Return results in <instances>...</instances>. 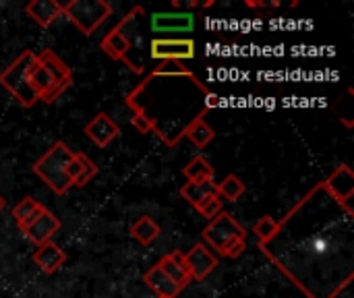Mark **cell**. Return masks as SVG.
<instances>
[{
  "mask_svg": "<svg viewBox=\"0 0 354 298\" xmlns=\"http://www.w3.org/2000/svg\"><path fill=\"white\" fill-rule=\"evenodd\" d=\"M158 298H162V297H158Z\"/></svg>",
  "mask_w": 354,
  "mask_h": 298,
  "instance_id": "1f68e13d",
  "label": "cell"
},
{
  "mask_svg": "<svg viewBox=\"0 0 354 298\" xmlns=\"http://www.w3.org/2000/svg\"><path fill=\"white\" fill-rule=\"evenodd\" d=\"M245 251H247V239H232L220 249V255L228 259H239Z\"/></svg>",
  "mask_w": 354,
  "mask_h": 298,
  "instance_id": "4316f807",
  "label": "cell"
},
{
  "mask_svg": "<svg viewBox=\"0 0 354 298\" xmlns=\"http://www.w3.org/2000/svg\"><path fill=\"white\" fill-rule=\"evenodd\" d=\"M158 268L172 280L176 282L183 290L185 286H189L193 280L189 276V268H187V261H185V253L183 251H172V253H166L160 261H158Z\"/></svg>",
  "mask_w": 354,
  "mask_h": 298,
  "instance_id": "5bb4252c",
  "label": "cell"
},
{
  "mask_svg": "<svg viewBox=\"0 0 354 298\" xmlns=\"http://www.w3.org/2000/svg\"><path fill=\"white\" fill-rule=\"evenodd\" d=\"M143 282H145V286H147L149 290H153L158 297L162 298H176L183 292V288H180L176 282H172V280L158 268V263L151 266V268L145 272Z\"/></svg>",
  "mask_w": 354,
  "mask_h": 298,
  "instance_id": "2e32d148",
  "label": "cell"
},
{
  "mask_svg": "<svg viewBox=\"0 0 354 298\" xmlns=\"http://www.w3.org/2000/svg\"><path fill=\"white\" fill-rule=\"evenodd\" d=\"M156 75H168V77H172V75H183V77H191L197 85H199V81L195 79V75L189 71V68H185L180 62H174V60H168V62H164L162 66H158L153 73H151V77H156ZM201 87V85H199ZM205 89V87H203Z\"/></svg>",
  "mask_w": 354,
  "mask_h": 298,
  "instance_id": "cb8c5ba5",
  "label": "cell"
},
{
  "mask_svg": "<svg viewBox=\"0 0 354 298\" xmlns=\"http://www.w3.org/2000/svg\"><path fill=\"white\" fill-rule=\"evenodd\" d=\"M180 137H189V141H193L199 149H205V147L216 139V131H214L201 116H197V118L180 133Z\"/></svg>",
  "mask_w": 354,
  "mask_h": 298,
  "instance_id": "ac0fdd59",
  "label": "cell"
},
{
  "mask_svg": "<svg viewBox=\"0 0 354 298\" xmlns=\"http://www.w3.org/2000/svg\"><path fill=\"white\" fill-rule=\"evenodd\" d=\"M195 27L193 12H153L151 29L156 33H189Z\"/></svg>",
  "mask_w": 354,
  "mask_h": 298,
  "instance_id": "7c38bea8",
  "label": "cell"
},
{
  "mask_svg": "<svg viewBox=\"0 0 354 298\" xmlns=\"http://www.w3.org/2000/svg\"><path fill=\"white\" fill-rule=\"evenodd\" d=\"M60 220L50 212V209H44L25 230H23V234H25V239L29 241V243H33L35 247H41V245H46V243H52V236L60 230Z\"/></svg>",
  "mask_w": 354,
  "mask_h": 298,
  "instance_id": "8fae6325",
  "label": "cell"
},
{
  "mask_svg": "<svg viewBox=\"0 0 354 298\" xmlns=\"http://www.w3.org/2000/svg\"><path fill=\"white\" fill-rule=\"evenodd\" d=\"M62 15L83 35H93L95 29L112 17V4L106 0H71L62 4Z\"/></svg>",
  "mask_w": 354,
  "mask_h": 298,
  "instance_id": "277c9868",
  "label": "cell"
},
{
  "mask_svg": "<svg viewBox=\"0 0 354 298\" xmlns=\"http://www.w3.org/2000/svg\"><path fill=\"white\" fill-rule=\"evenodd\" d=\"M97 172H100V168L95 166V162L93 160H89L85 153H83V170H81V174H79V178L73 183V187H85L87 183H91L95 176H97Z\"/></svg>",
  "mask_w": 354,
  "mask_h": 298,
  "instance_id": "484cf974",
  "label": "cell"
},
{
  "mask_svg": "<svg viewBox=\"0 0 354 298\" xmlns=\"http://www.w3.org/2000/svg\"><path fill=\"white\" fill-rule=\"evenodd\" d=\"M185 261L189 268V276L193 282H203L216 268H218V257L203 245V243H195L189 253H185Z\"/></svg>",
  "mask_w": 354,
  "mask_h": 298,
  "instance_id": "ba28073f",
  "label": "cell"
},
{
  "mask_svg": "<svg viewBox=\"0 0 354 298\" xmlns=\"http://www.w3.org/2000/svg\"><path fill=\"white\" fill-rule=\"evenodd\" d=\"M149 54L151 58L156 60H174V62H180V60H191L195 58V41L189 39V37H183V39H168V37H156L151 39L149 44Z\"/></svg>",
  "mask_w": 354,
  "mask_h": 298,
  "instance_id": "52a82bcc",
  "label": "cell"
},
{
  "mask_svg": "<svg viewBox=\"0 0 354 298\" xmlns=\"http://www.w3.org/2000/svg\"><path fill=\"white\" fill-rule=\"evenodd\" d=\"M27 17H31L39 27H50L58 17H62V4L56 0H31L25 6Z\"/></svg>",
  "mask_w": 354,
  "mask_h": 298,
  "instance_id": "9a60e30c",
  "label": "cell"
},
{
  "mask_svg": "<svg viewBox=\"0 0 354 298\" xmlns=\"http://www.w3.org/2000/svg\"><path fill=\"white\" fill-rule=\"evenodd\" d=\"M245 191H247V185L236 174H228L222 183H216V195L230 203L239 201L245 195Z\"/></svg>",
  "mask_w": 354,
  "mask_h": 298,
  "instance_id": "7402d4cb",
  "label": "cell"
},
{
  "mask_svg": "<svg viewBox=\"0 0 354 298\" xmlns=\"http://www.w3.org/2000/svg\"><path fill=\"white\" fill-rule=\"evenodd\" d=\"M220 104V97L216 93H207V108H216Z\"/></svg>",
  "mask_w": 354,
  "mask_h": 298,
  "instance_id": "f546056e",
  "label": "cell"
},
{
  "mask_svg": "<svg viewBox=\"0 0 354 298\" xmlns=\"http://www.w3.org/2000/svg\"><path fill=\"white\" fill-rule=\"evenodd\" d=\"M143 12V8L141 6H137V8H133L104 39H102V50L110 56V58H114V60H124V64L127 66H131V71H135V73H141L131 60H129V56H127V52L131 50V41H133V33H137V15H141Z\"/></svg>",
  "mask_w": 354,
  "mask_h": 298,
  "instance_id": "5b68a950",
  "label": "cell"
},
{
  "mask_svg": "<svg viewBox=\"0 0 354 298\" xmlns=\"http://www.w3.org/2000/svg\"><path fill=\"white\" fill-rule=\"evenodd\" d=\"M160 234H162L160 224H156L149 216H141V218L131 226V236H133L139 245H143V247H149Z\"/></svg>",
  "mask_w": 354,
  "mask_h": 298,
  "instance_id": "ffe728a7",
  "label": "cell"
},
{
  "mask_svg": "<svg viewBox=\"0 0 354 298\" xmlns=\"http://www.w3.org/2000/svg\"><path fill=\"white\" fill-rule=\"evenodd\" d=\"M131 122H133V127H135L139 133H143V135L156 129V122H153L147 114H143V112H135V116L131 118Z\"/></svg>",
  "mask_w": 354,
  "mask_h": 298,
  "instance_id": "83f0119b",
  "label": "cell"
},
{
  "mask_svg": "<svg viewBox=\"0 0 354 298\" xmlns=\"http://www.w3.org/2000/svg\"><path fill=\"white\" fill-rule=\"evenodd\" d=\"M83 133L87 135V139H91L100 149H106L118 135H120V127L112 120V116H108L106 112H97L83 129Z\"/></svg>",
  "mask_w": 354,
  "mask_h": 298,
  "instance_id": "9c48e42d",
  "label": "cell"
},
{
  "mask_svg": "<svg viewBox=\"0 0 354 298\" xmlns=\"http://www.w3.org/2000/svg\"><path fill=\"white\" fill-rule=\"evenodd\" d=\"M280 222L278 220H274L272 216H263L255 226H253V232H255V236L259 239V245L263 247L266 243H270V241H274L276 239V234L280 232Z\"/></svg>",
  "mask_w": 354,
  "mask_h": 298,
  "instance_id": "603a6c76",
  "label": "cell"
},
{
  "mask_svg": "<svg viewBox=\"0 0 354 298\" xmlns=\"http://www.w3.org/2000/svg\"><path fill=\"white\" fill-rule=\"evenodd\" d=\"M66 259L68 257H66L64 249H60L56 243H46V245L37 247L33 253V263L48 276L56 274L66 263Z\"/></svg>",
  "mask_w": 354,
  "mask_h": 298,
  "instance_id": "4fadbf2b",
  "label": "cell"
},
{
  "mask_svg": "<svg viewBox=\"0 0 354 298\" xmlns=\"http://www.w3.org/2000/svg\"><path fill=\"white\" fill-rule=\"evenodd\" d=\"M29 81L37 97L46 104H52L71 87L73 73L64 64V60L58 58L52 50H44L35 54V60L29 71Z\"/></svg>",
  "mask_w": 354,
  "mask_h": 298,
  "instance_id": "6da1fadb",
  "label": "cell"
},
{
  "mask_svg": "<svg viewBox=\"0 0 354 298\" xmlns=\"http://www.w3.org/2000/svg\"><path fill=\"white\" fill-rule=\"evenodd\" d=\"M81 170H83V153H75L73 160H71L68 166H66V178H68L71 187H73V183L79 178Z\"/></svg>",
  "mask_w": 354,
  "mask_h": 298,
  "instance_id": "f1b7e54d",
  "label": "cell"
},
{
  "mask_svg": "<svg viewBox=\"0 0 354 298\" xmlns=\"http://www.w3.org/2000/svg\"><path fill=\"white\" fill-rule=\"evenodd\" d=\"M183 174L187 176L189 183H199V180H214L216 178V170L214 166L203 158V156H195L185 168Z\"/></svg>",
  "mask_w": 354,
  "mask_h": 298,
  "instance_id": "44dd1931",
  "label": "cell"
},
{
  "mask_svg": "<svg viewBox=\"0 0 354 298\" xmlns=\"http://www.w3.org/2000/svg\"><path fill=\"white\" fill-rule=\"evenodd\" d=\"M216 195V180H199V183H185L180 187V197L191 203L193 207L199 205L203 199Z\"/></svg>",
  "mask_w": 354,
  "mask_h": 298,
  "instance_id": "d6986e66",
  "label": "cell"
},
{
  "mask_svg": "<svg viewBox=\"0 0 354 298\" xmlns=\"http://www.w3.org/2000/svg\"><path fill=\"white\" fill-rule=\"evenodd\" d=\"M201 236H203L205 245H209L212 249H216L220 253V249L226 243H230L232 239H247V230L228 212H220L214 220H209V224L203 228Z\"/></svg>",
  "mask_w": 354,
  "mask_h": 298,
  "instance_id": "8992f818",
  "label": "cell"
},
{
  "mask_svg": "<svg viewBox=\"0 0 354 298\" xmlns=\"http://www.w3.org/2000/svg\"><path fill=\"white\" fill-rule=\"evenodd\" d=\"M75 151L64 143V141H56L33 166V174L39 176L46 187L50 191H54L56 195H64L71 189V183L66 178V166L73 160Z\"/></svg>",
  "mask_w": 354,
  "mask_h": 298,
  "instance_id": "7a4b0ae2",
  "label": "cell"
},
{
  "mask_svg": "<svg viewBox=\"0 0 354 298\" xmlns=\"http://www.w3.org/2000/svg\"><path fill=\"white\" fill-rule=\"evenodd\" d=\"M4 205H6V199H4V197H2V195H0V212H2V209H4Z\"/></svg>",
  "mask_w": 354,
  "mask_h": 298,
  "instance_id": "4dcf8cb0",
  "label": "cell"
},
{
  "mask_svg": "<svg viewBox=\"0 0 354 298\" xmlns=\"http://www.w3.org/2000/svg\"><path fill=\"white\" fill-rule=\"evenodd\" d=\"M35 60V52L33 50H25L23 54H19L2 73H0V85L23 106V108H31L39 102L37 93L31 87L29 81V71L31 64Z\"/></svg>",
  "mask_w": 354,
  "mask_h": 298,
  "instance_id": "3957f363",
  "label": "cell"
},
{
  "mask_svg": "<svg viewBox=\"0 0 354 298\" xmlns=\"http://www.w3.org/2000/svg\"><path fill=\"white\" fill-rule=\"evenodd\" d=\"M195 209H197L205 220H214L220 212H224V207H222V199H220L218 195H212V197L203 199L199 205H195Z\"/></svg>",
  "mask_w": 354,
  "mask_h": 298,
  "instance_id": "d4e9b609",
  "label": "cell"
},
{
  "mask_svg": "<svg viewBox=\"0 0 354 298\" xmlns=\"http://www.w3.org/2000/svg\"><path fill=\"white\" fill-rule=\"evenodd\" d=\"M46 207L41 205V203H37L33 197H23L12 209H10V216H12V220L17 222V226H19V230L23 232L41 212H44Z\"/></svg>",
  "mask_w": 354,
  "mask_h": 298,
  "instance_id": "e0dca14e",
  "label": "cell"
},
{
  "mask_svg": "<svg viewBox=\"0 0 354 298\" xmlns=\"http://www.w3.org/2000/svg\"><path fill=\"white\" fill-rule=\"evenodd\" d=\"M324 189H328L330 191V195L346 209V214L351 216L353 214V209H351V205H348V201L353 199V191H354V176L353 172H351V168L346 166V164H342L324 185H322Z\"/></svg>",
  "mask_w": 354,
  "mask_h": 298,
  "instance_id": "30bf717a",
  "label": "cell"
}]
</instances>
